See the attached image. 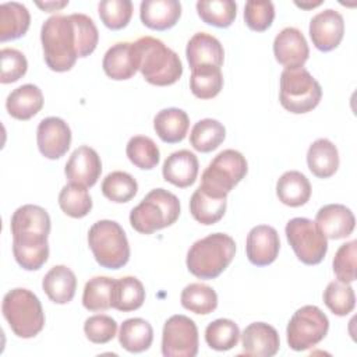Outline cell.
<instances>
[{
	"label": "cell",
	"mask_w": 357,
	"mask_h": 357,
	"mask_svg": "<svg viewBox=\"0 0 357 357\" xmlns=\"http://www.w3.org/2000/svg\"><path fill=\"white\" fill-rule=\"evenodd\" d=\"M98 40L99 32L93 20L81 13L52 15L40 29L45 63L57 73L71 70L78 57L89 56Z\"/></svg>",
	"instance_id": "6da1fadb"
},
{
	"label": "cell",
	"mask_w": 357,
	"mask_h": 357,
	"mask_svg": "<svg viewBox=\"0 0 357 357\" xmlns=\"http://www.w3.org/2000/svg\"><path fill=\"white\" fill-rule=\"evenodd\" d=\"M134 45L138 54V70L146 82L156 86H167L180 79L183 75L181 60L160 39L142 36Z\"/></svg>",
	"instance_id": "7a4b0ae2"
},
{
	"label": "cell",
	"mask_w": 357,
	"mask_h": 357,
	"mask_svg": "<svg viewBox=\"0 0 357 357\" xmlns=\"http://www.w3.org/2000/svg\"><path fill=\"white\" fill-rule=\"evenodd\" d=\"M234 240L225 233H212L197 240L187 252V269L198 279L218 278L233 261Z\"/></svg>",
	"instance_id": "3957f363"
},
{
	"label": "cell",
	"mask_w": 357,
	"mask_h": 357,
	"mask_svg": "<svg viewBox=\"0 0 357 357\" xmlns=\"http://www.w3.org/2000/svg\"><path fill=\"white\" fill-rule=\"evenodd\" d=\"M180 216L178 198L165 190H151L144 199L131 209L130 223L141 234H152L156 230L172 226Z\"/></svg>",
	"instance_id": "277c9868"
},
{
	"label": "cell",
	"mask_w": 357,
	"mask_h": 357,
	"mask_svg": "<svg viewBox=\"0 0 357 357\" xmlns=\"http://www.w3.org/2000/svg\"><path fill=\"white\" fill-rule=\"evenodd\" d=\"M1 311L14 335L22 339L36 336L45 326L42 304L35 293L17 287L10 290L1 304Z\"/></svg>",
	"instance_id": "5b68a950"
},
{
	"label": "cell",
	"mask_w": 357,
	"mask_h": 357,
	"mask_svg": "<svg viewBox=\"0 0 357 357\" xmlns=\"http://www.w3.org/2000/svg\"><path fill=\"white\" fill-rule=\"evenodd\" d=\"M88 245L96 262L107 269H120L130 259V244L123 227L109 219L98 220L88 231Z\"/></svg>",
	"instance_id": "8992f818"
},
{
	"label": "cell",
	"mask_w": 357,
	"mask_h": 357,
	"mask_svg": "<svg viewBox=\"0 0 357 357\" xmlns=\"http://www.w3.org/2000/svg\"><path fill=\"white\" fill-rule=\"evenodd\" d=\"M248 165L243 153L236 149L219 152L201 176L199 187L209 195L226 198L227 194L245 177Z\"/></svg>",
	"instance_id": "52a82bcc"
},
{
	"label": "cell",
	"mask_w": 357,
	"mask_h": 357,
	"mask_svg": "<svg viewBox=\"0 0 357 357\" xmlns=\"http://www.w3.org/2000/svg\"><path fill=\"white\" fill-rule=\"evenodd\" d=\"M322 98L319 82L304 68H284L280 74L279 100L290 113H308L318 106Z\"/></svg>",
	"instance_id": "ba28073f"
},
{
	"label": "cell",
	"mask_w": 357,
	"mask_h": 357,
	"mask_svg": "<svg viewBox=\"0 0 357 357\" xmlns=\"http://www.w3.org/2000/svg\"><path fill=\"white\" fill-rule=\"evenodd\" d=\"M328 331V317L317 305H304L293 314L287 324V344L294 351L308 350L317 346Z\"/></svg>",
	"instance_id": "9c48e42d"
},
{
	"label": "cell",
	"mask_w": 357,
	"mask_h": 357,
	"mask_svg": "<svg viewBox=\"0 0 357 357\" xmlns=\"http://www.w3.org/2000/svg\"><path fill=\"white\" fill-rule=\"evenodd\" d=\"M284 233L296 257L303 264L317 265L325 258L328 238L311 219H290L284 227Z\"/></svg>",
	"instance_id": "30bf717a"
},
{
	"label": "cell",
	"mask_w": 357,
	"mask_h": 357,
	"mask_svg": "<svg viewBox=\"0 0 357 357\" xmlns=\"http://www.w3.org/2000/svg\"><path fill=\"white\" fill-rule=\"evenodd\" d=\"M198 353V328L181 314L172 315L162 332V354L165 357H195Z\"/></svg>",
	"instance_id": "8fae6325"
},
{
	"label": "cell",
	"mask_w": 357,
	"mask_h": 357,
	"mask_svg": "<svg viewBox=\"0 0 357 357\" xmlns=\"http://www.w3.org/2000/svg\"><path fill=\"white\" fill-rule=\"evenodd\" d=\"M39 152L47 159H60L71 145V130L60 117H46L40 120L36 131Z\"/></svg>",
	"instance_id": "7c38bea8"
},
{
	"label": "cell",
	"mask_w": 357,
	"mask_h": 357,
	"mask_svg": "<svg viewBox=\"0 0 357 357\" xmlns=\"http://www.w3.org/2000/svg\"><path fill=\"white\" fill-rule=\"evenodd\" d=\"M344 35V21L339 11L326 8L315 14L310 21V38L321 52L336 49Z\"/></svg>",
	"instance_id": "4fadbf2b"
},
{
	"label": "cell",
	"mask_w": 357,
	"mask_h": 357,
	"mask_svg": "<svg viewBox=\"0 0 357 357\" xmlns=\"http://www.w3.org/2000/svg\"><path fill=\"white\" fill-rule=\"evenodd\" d=\"M273 54L276 61L289 70L303 67L310 56L303 32L294 26L283 28L273 40Z\"/></svg>",
	"instance_id": "5bb4252c"
},
{
	"label": "cell",
	"mask_w": 357,
	"mask_h": 357,
	"mask_svg": "<svg viewBox=\"0 0 357 357\" xmlns=\"http://www.w3.org/2000/svg\"><path fill=\"white\" fill-rule=\"evenodd\" d=\"M64 173L73 184L86 188L95 185L102 173V162L98 152L86 145L78 146L68 158Z\"/></svg>",
	"instance_id": "9a60e30c"
},
{
	"label": "cell",
	"mask_w": 357,
	"mask_h": 357,
	"mask_svg": "<svg viewBox=\"0 0 357 357\" xmlns=\"http://www.w3.org/2000/svg\"><path fill=\"white\" fill-rule=\"evenodd\" d=\"M280 238L275 227L258 225L250 230L245 241L248 261L255 266L271 265L279 254Z\"/></svg>",
	"instance_id": "2e32d148"
},
{
	"label": "cell",
	"mask_w": 357,
	"mask_h": 357,
	"mask_svg": "<svg viewBox=\"0 0 357 357\" xmlns=\"http://www.w3.org/2000/svg\"><path fill=\"white\" fill-rule=\"evenodd\" d=\"M13 254L21 268L26 271L40 269L49 258L47 236L35 233L13 236Z\"/></svg>",
	"instance_id": "e0dca14e"
},
{
	"label": "cell",
	"mask_w": 357,
	"mask_h": 357,
	"mask_svg": "<svg viewBox=\"0 0 357 357\" xmlns=\"http://www.w3.org/2000/svg\"><path fill=\"white\" fill-rule=\"evenodd\" d=\"M315 225L326 238L340 240L349 237L356 226V218L350 208L342 204H328L319 208Z\"/></svg>",
	"instance_id": "ac0fdd59"
},
{
	"label": "cell",
	"mask_w": 357,
	"mask_h": 357,
	"mask_svg": "<svg viewBox=\"0 0 357 357\" xmlns=\"http://www.w3.org/2000/svg\"><path fill=\"white\" fill-rule=\"evenodd\" d=\"M105 74L116 81L130 79L138 71V54L134 42L114 43L103 56Z\"/></svg>",
	"instance_id": "d6986e66"
},
{
	"label": "cell",
	"mask_w": 357,
	"mask_h": 357,
	"mask_svg": "<svg viewBox=\"0 0 357 357\" xmlns=\"http://www.w3.org/2000/svg\"><path fill=\"white\" fill-rule=\"evenodd\" d=\"M241 336L243 354L257 357H272L279 351L280 339L278 331L265 322L250 324Z\"/></svg>",
	"instance_id": "ffe728a7"
},
{
	"label": "cell",
	"mask_w": 357,
	"mask_h": 357,
	"mask_svg": "<svg viewBox=\"0 0 357 357\" xmlns=\"http://www.w3.org/2000/svg\"><path fill=\"white\" fill-rule=\"evenodd\" d=\"M198 169L199 163L195 153L181 149L170 153L166 158L162 167V174L167 183L178 188H185L195 183Z\"/></svg>",
	"instance_id": "44dd1931"
},
{
	"label": "cell",
	"mask_w": 357,
	"mask_h": 357,
	"mask_svg": "<svg viewBox=\"0 0 357 357\" xmlns=\"http://www.w3.org/2000/svg\"><path fill=\"white\" fill-rule=\"evenodd\" d=\"M181 15L177 0H144L139 6V18L145 26L155 31L173 28Z\"/></svg>",
	"instance_id": "7402d4cb"
},
{
	"label": "cell",
	"mask_w": 357,
	"mask_h": 357,
	"mask_svg": "<svg viewBox=\"0 0 357 357\" xmlns=\"http://www.w3.org/2000/svg\"><path fill=\"white\" fill-rule=\"evenodd\" d=\"M185 56L191 70L202 64H211L220 68L225 60V50L215 36L206 32H197L187 43Z\"/></svg>",
	"instance_id": "603a6c76"
},
{
	"label": "cell",
	"mask_w": 357,
	"mask_h": 357,
	"mask_svg": "<svg viewBox=\"0 0 357 357\" xmlns=\"http://www.w3.org/2000/svg\"><path fill=\"white\" fill-rule=\"evenodd\" d=\"M43 107V93L33 84H25L11 91L6 99L8 114L17 120H29Z\"/></svg>",
	"instance_id": "cb8c5ba5"
},
{
	"label": "cell",
	"mask_w": 357,
	"mask_h": 357,
	"mask_svg": "<svg viewBox=\"0 0 357 357\" xmlns=\"http://www.w3.org/2000/svg\"><path fill=\"white\" fill-rule=\"evenodd\" d=\"M42 287L50 301L67 304L75 296L77 278L66 265H56L43 276Z\"/></svg>",
	"instance_id": "d4e9b609"
},
{
	"label": "cell",
	"mask_w": 357,
	"mask_h": 357,
	"mask_svg": "<svg viewBox=\"0 0 357 357\" xmlns=\"http://www.w3.org/2000/svg\"><path fill=\"white\" fill-rule=\"evenodd\" d=\"M190 128L188 114L178 107H167L158 112L153 119V130L167 144L181 142Z\"/></svg>",
	"instance_id": "484cf974"
},
{
	"label": "cell",
	"mask_w": 357,
	"mask_h": 357,
	"mask_svg": "<svg viewBox=\"0 0 357 357\" xmlns=\"http://www.w3.org/2000/svg\"><path fill=\"white\" fill-rule=\"evenodd\" d=\"M307 165L310 172L318 178L333 176L339 167V152L336 145L326 139H315L307 151Z\"/></svg>",
	"instance_id": "4316f807"
},
{
	"label": "cell",
	"mask_w": 357,
	"mask_h": 357,
	"mask_svg": "<svg viewBox=\"0 0 357 357\" xmlns=\"http://www.w3.org/2000/svg\"><path fill=\"white\" fill-rule=\"evenodd\" d=\"M11 234L35 233L49 236L50 233V216L42 206L26 204L15 209L10 222Z\"/></svg>",
	"instance_id": "83f0119b"
},
{
	"label": "cell",
	"mask_w": 357,
	"mask_h": 357,
	"mask_svg": "<svg viewBox=\"0 0 357 357\" xmlns=\"http://www.w3.org/2000/svg\"><path fill=\"white\" fill-rule=\"evenodd\" d=\"M276 195L282 204L297 208L308 202L311 197V184L301 172L289 170L279 177L276 183Z\"/></svg>",
	"instance_id": "f1b7e54d"
},
{
	"label": "cell",
	"mask_w": 357,
	"mask_h": 357,
	"mask_svg": "<svg viewBox=\"0 0 357 357\" xmlns=\"http://www.w3.org/2000/svg\"><path fill=\"white\" fill-rule=\"evenodd\" d=\"M31 24L28 8L17 1L0 6V40H14L24 36Z\"/></svg>",
	"instance_id": "f546056e"
},
{
	"label": "cell",
	"mask_w": 357,
	"mask_h": 357,
	"mask_svg": "<svg viewBox=\"0 0 357 357\" xmlns=\"http://www.w3.org/2000/svg\"><path fill=\"white\" fill-rule=\"evenodd\" d=\"M145 301V289L135 276H124L114 280L112 291V308L130 312L138 310Z\"/></svg>",
	"instance_id": "4dcf8cb0"
},
{
	"label": "cell",
	"mask_w": 357,
	"mask_h": 357,
	"mask_svg": "<svg viewBox=\"0 0 357 357\" xmlns=\"http://www.w3.org/2000/svg\"><path fill=\"white\" fill-rule=\"evenodd\" d=\"M153 340L151 324L142 318L126 319L119 331V343L130 353H142L148 350Z\"/></svg>",
	"instance_id": "1f68e13d"
},
{
	"label": "cell",
	"mask_w": 357,
	"mask_h": 357,
	"mask_svg": "<svg viewBox=\"0 0 357 357\" xmlns=\"http://www.w3.org/2000/svg\"><path fill=\"white\" fill-rule=\"evenodd\" d=\"M190 212L201 225H215L226 212V198L212 197L198 187L191 195Z\"/></svg>",
	"instance_id": "d6a6232c"
},
{
	"label": "cell",
	"mask_w": 357,
	"mask_h": 357,
	"mask_svg": "<svg viewBox=\"0 0 357 357\" xmlns=\"http://www.w3.org/2000/svg\"><path fill=\"white\" fill-rule=\"evenodd\" d=\"M226 137L225 126L215 119H202L197 121L190 132L191 146L202 153L215 151Z\"/></svg>",
	"instance_id": "836d02e7"
},
{
	"label": "cell",
	"mask_w": 357,
	"mask_h": 357,
	"mask_svg": "<svg viewBox=\"0 0 357 357\" xmlns=\"http://www.w3.org/2000/svg\"><path fill=\"white\" fill-rule=\"evenodd\" d=\"M223 88V75L219 67L202 64L191 70L190 89L198 99H212Z\"/></svg>",
	"instance_id": "e575fe53"
},
{
	"label": "cell",
	"mask_w": 357,
	"mask_h": 357,
	"mask_svg": "<svg viewBox=\"0 0 357 357\" xmlns=\"http://www.w3.org/2000/svg\"><path fill=\"white\" fill-rule=\"evenodd\" d=\"M180 301L185 310L194 314L208 315L218 307V294L208 284L190 283L183 289Z\"/></svg>",
	"instance_id": "d590c367"
},
{
	"label": "cell",
	"mask_w": 357,
	"mask_h": 357,
	"mask_svg": "<svg viewBox=\"0 0 357 357\" xmlns=\"http://www.w3.org/2000/svg\"><path fill=\"white\" fill-rule=\"evenodd\" d=\"M198 17L208 25L227 28L237 14V4L231 0H199L197 1Z\"/></svg>",
	"instance_id": "8d00e7d4"
},
{
	"label": "cell",
	"mask_w": 357,
	"mask_h": 357,
	"mask_svg": "<svg viewBox=\"0 0 357 357\" xmlns=\"http://www.w3.org/2000/svg\"><path fill=\"white\" fill-rule=\"evenodd\" d=\"M113 278L95 276L85 283L82 293V304L88 311H106L112 308Z\"/></svg>",
	"instance_id": "74e56055"
},
{
	"label": "cell",
	"mask_w": 357,
	"mask_h": 357,
	"mask_svg": "<svg viewBox=\"0 0 357 357\" xmlns=\"http://www.w3.org/2000/svg\"><path fill=\"white\" fill-rule=\"evenodd\" d=\"M240 335V329L234 321L219 318L206 326L205 342L213 350L227 351L238 343Z\"/></svg>",
	"instance_id": "f35d334b"
},
{
	"label": "cell",
	"mask_w": 357,
	"mask_h": 357,
	"mask_svg": "<svg viewBox=\"0 0 357 357\" xmlns=\"http://www.w3.org/2000/svg\"><path fill=\"white\" fill-rule=\"evenodd\" d=\"M126 153L130 162L142 170H151L156 167L160 160L158 145L152 138L145 135H134L130 138L126 146Z\"/></svg>",
	"instance_id": "ab89813d"
},
{
	"label": "cell",
	"mask_w": 357,
	"mask_h": 357,
	"mask_svg": "<svg viewBox=\"0 0 357 357\" xmlns=\"http://www.w3.org/2000/svg\"><path fill=\"white\" fill-rule=\"evenodd\" d=\"M138 191L137 180L127 172L116 170L109 173L102 181V194L112 202L123 204L135 197Z\"/></svg>",
	"instance_id": "60d3db41"
},
{
	"label": "cell",
	"mask_w": 357,
	"mask_h": 357,
	"mask_svg": "<svg viewBox=\"0 0 357 357\" xmlns=\"http://www.w3.org/2000/svg\"><path fill=\"white\" fill-rule=\"evenodd\" d=\"M59 205L70 218H84L92 209V198L86 187L78 184H66L59 194Z\"/></svg>",
	"instance_id": "b9f144b4"
},
{
	"label": "cell",
	"mask_w": 357,
	"mask_h": 357,
	"mask_svg": "<svg viewBox=\"0 0 357 357\" xmlns=\"http://www.w3.org/2000/svg\"><path fill=\"white\" fill-rule=\"evenodd\" d=\"M325 305L339 317H344L354 310L356 296L350 283L332 280L324 290Z\"/></svg>",
	"instance_id": "7bdbcfd3"
},
{
	"label": "cell",
	"mask_w": 357,
	"mask_h": 357,
	"mask_svg": "<svg viewBox=\"0 0 357 357\" xmlns=\"http://www.w3.org/2000/svg\"><path fill=\"white\" fill-rule=\"evenodd\" d=\"M98 13L105 26L119 31L128 25L132 17V3L130 0H103L98 6Z\"/></svg>",
	"instance_id": "ee69618b"
},
{
	"label": "cell",
	"mask_w": 357,
	"mask_h": 357,
	"mask_svg": "<svg viewBox=\"0 0 357 357\" xmlns=\"http://www.w3.org/2000/svg\"><path fill=\"white\" fill-rule=\"evenodd\" d=\"M356 258H357V241L351 240L342 244L333 258L332 266L337 280L351 283L356 280Z\"/></svg>",
	"instance_id": "f6af8a7d"
},
{
	"label": "cell",
	"mask_w": 357,
	"mask_h": 357,
	"mask_svg": "<svg viewBox=\"0 0 357 357\" xmlns=\"http://www.w3.org/2000/svg\"><path fill=\"white\" fill-rule=\"evenodd\" d=\"M275 20V7L272 1L250 0L244 6V21L251 31L264 32Z\"/></svg>",
	"instance_id": "bcb514c9"
},
{
	"label": "cell",
	"mask_w": 357,
	"mask_h": 357,
	"mask_svg": "<svg viewBox=\"0 0 357 357\" xmlns=\"http://www.w3.org/2000/svg\"><path fill=\"white\" fill-rule=\"evenodd\" d=\"M84 332L89 342L105 344L110 342L117 333V322L105 314H96L85 319Z\"/></svg>",
	"instance_id": "7dc6e473"
},
{
	"label": "cell",
	"mask_w": 357,
	"mask_h": 357,
	"mask_svg": "<svg viewBox=\"0 0 357 357\" xmlns=\"http://www.w3.org/2000/svg\"><path fill=\"white\" fill-rule=\"evenodd\" d=\"M1 60V84H11L25 75L28 70V61L24 53L14 47H4L0 50Z\"/></svg>",
	"instance_id": "c3c4849f"
},
{
	"label": "cell",
	"mask_w": 357,
	"mask_h": 357,
	"mask_svg": "<svg viewBox=\"0 0 357 357\" xmlns=\"http://www.w3.org/2000/svg\"><path fill=\"white\" fill-rule=\"evenodd\" d=\"M68 4V0H64V1H45V3H40V1H36V6L40 7L43 11L46 13H52V11H56V10H60L63 7H66Z\"/></svg>",
	"instance_id": "681fc988"
},
{
	"label": "cell",
	"mask_w": 357,
	"mask_h": 357,
	"mask_svg": "<svg viewBox=\"0 0 357 357\" xmlns=\"http://www.w3.org/2000/svg\"><path fill=\"white\" fill-rule=\"evenodd\" d=\"M322 1H315V3H304V1H296L294 4L297 6V7H301V8H305V10H308V8H314V7H317V6H319Z\"/></svg>",
	"instance_id": "f907efd6"
}]
</instances>
